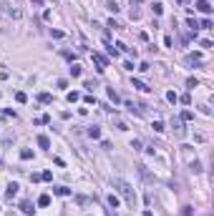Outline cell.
<instances>
[{"mask_svg":"<svg viewBox=\"0 0 214 216\" xmlns=\"http://www.w3.org/2000/svg\"><path fill=\"white\" fill-rule=\"evenodd\" d=\"M113 186L119 188V193H121L124 199H126V204H129V206H133V204H136V193H133V188H131V186H129L126 181L116 179V181H113Z\"/></svg>","mask_w":214,"mask_h":216,"instance_id":"obj_1","label":"cell"},{"mask_svg":"<svg viewBox=\"0 0 214 216\" xmlns=\"http://www.w3.org/2000/svg\"><path fill=\"white\" fill-rule=\"evenodd\" d=\"M0 8H3L10 18H20V10H18V8H13L10 3H5V0H0Z\"/></svg>","mask_w":214,"mask_h":216,"instance_id":"obj_2","label":"cell"},{"mask_svg":"<svg viewBox=\"0 0 214 216\" xmlns=\"http://www.w3.org/2000/svg\"><path fill=\"white\" fill-rule=\"evenodd\" d=\"M197 10L204 13V15H209V13H212V5L207 3V0H199V3H197Z\"/></svg>","mask_w":214,"mask_h":216,"instance_id":"obj_3","label":"cell"},{"mask_svg":"<svg viewBox=\"0 0 214 216\" xmlns=\"http://www.w3.org/2000/svg\"><path fill=\"white\" fill-rule=\"evenodd\" d=\"M38 146H41V148H50V138H48V136H38Z\"/></svg>","mask_w":214,"mask_h":216,"instance_id":"obj_4","label":"cell"},{"mask_svg":"<svg viewBox=\"0 0 214 216\" xmlns=\"http://www.w3.org/2000/svg\"><path fill=\"white\" fill-rule=\"evenodd\" d=\"M133 88H139V91H144V93H146V91H151L144 81H139V78H133Z\"/></svg>","mask_w":214,"mask_h":216,"instance_id":"obj_5","label":"cell"},{"mask_svg":"<svg viewBox=\"0 0 214 216\" xmlns=\"http://www.w3.org/2000/svg\"><path fill=\"white\" fill-rule=\"evenodd\" d=\"M53 193H55V196H68V193H71V188H66V186H55V188H53Z\"/></svg>","mask_w":214,"mask_h":216,"instance_id":"obj_6","label":"cell"},{"mask_svg":"<svg viewBox=\"0 0 214 216\" xmlns=\"http://www.w3.org/2000/svg\"><path fill=\"white\" fill-rule=\"evenodd\" d=\"M38 101H41V103H50L53 95H50V93H38Z\"/></svg>","mask_w":214,"mask_h":216,"instance_id":"obj_7","label":"cell"},{"mask_svg":"<svg viewBox=\"0 0 214 216\" xmlns=\"http://www.w3.org/2000/svg\"><path fill=\"white\" fill-rule=\"evenodd\" d=\"M108 206H111V209H119V196L111 193V196H108Z\"/></svg>","mask_w":214,"mask_h":216,"instance_id":"obj_8","label":"cell"},{"mask_svg":"<svg viewBox=\"0 0 214 216\" xmlns=\"http://www.w3.org/2000/svg\"><path fill=\"white\" fill-rule=\"evenodd\" d=\"M88 136H91V138H101V128H88Z\"/></svg>","mask_w":214,"mask_h":216,"instance_id":"obj_9","label":"cell"},{"mask_svg":"<svg viewBox=\"0 0 214 216\" xmlns=\"http://www.w3.org/2000/svg\"><path fill=\"white\" fill-rule=\"evenodd\" d=\"M48 204H50V196H48V193H43L41 199H38V206H48Z\"/></svg>","mask_w":214,"mask_h":216,"instance_id":"obj_10","label":"cell"},{"mask_svg":"<svg viewBox=\"0 0 214 216\" xmlns=\"http://www.w3.org/2000/svg\"><path fill=\"white\" fill-rule=\"evenodd\" d=\"M71 75H73V78H78V75H81V66H78V63H73V66H71Z\"/></svg>","mask_w":214,"mask_h":216,"instance_id":"obj_11","label":"cell"},{"mask_svg":"<svg viewBox=\"0 0 214 216\" xmlns=\"http://www.w3.org/2000/svg\"><path fill=\"white\" fill-rule=\"evenodd\" d=\"M20 159H23V161L33 159V151H30V148H23V151H20Z\"/></svg>","mask_w":214,"mask_h":216,"instance_id":"obj_12","label":"cell"},{"mask_svg":"<svg viewBox=\"0 0 214 216\" xmlns=\"http://www.w3.org/2000/svg\"><path fill=\"white\" fill-rule=\"evenodd\" d=\"M15 101H18V103H25V101H28V95H25L23 91H18V93H15Z\"/></svg>","mask_w":214,"mask_h":216,"instance_id":"obj_13","label":"cell"},{"mask_svg":"<svg viewBox=\"0 0 214 216\" xmlns=\"http://www.w3.org/2000/svg\"><path fill=\"white\" fill-rule=\"evenodd\" d=\"M15 193H18V184H10V186H8V199H13Z\"/></svg>","mask_w":214,"mask_h":216,"instance_id":"obj_14","label":"cell"},{"mask_svg":"<svg viewBox=\"0 0 214 216\" xmlns=\"http://www.w3.org/2000/svg\"><path fill=\"white\" fill-rule=\"evenodd\" d=\"M166 101H169V103H177V101H179V95L174 93V91H169V93H166Z\"/></svg>","mask_w":214,"mask_h":216,"instance_id":"obj_15","label":"cell"},{"mask_svg":"<svg viewBox=\"0 0 214 216\" xmlns=\"http://www.w3.org/2000/svg\"><path fill=\"white\" fill-rule=\"evenodd\" d=\"M20 209H23V214H33V206H30V201H23V204H20Z\"/></svg>","mask_w":214,"mask_h":216,"instance_id":"obj_16","label":"cell"},{"mask_svg":"<svg viewBox=\"0 0 214 216\" xmlns=\"http://www.w3.org/2000/svg\"><path fill=\"white\" fill-rule=\"evenodd\" d=\"M181 121H194V113H191V111H184V113H181Z\"/></svg>","mask_w":214,"mask_h":216,"instance_id":"obj_17","label":"cell"},{"mask_svg":"<svg viewBox=\"0 0 214 216\" xmlns=\"http://www.w3.org/2000/svg\"><path fill=\"white\" fill-rule=\"evenodd\" d=\"M151 128L156 131V133H161V131H164V123H161V121H154V126H151Z\"/></svg>","mask_w":214,"mask_h":216,"instance_id":"obj_18","label":"cell"},{"mask_svg":"<svg viewBox=\"0 0 214 216\" xmlns=\"http://www.w3.org/2000/svg\"><path fill=\"white\" fill-rule=\"evenodd\" d=\"M186 86H189V88H197L199 81H197V78H186Z\"/></svg>","mask_w":214,"mask_h":216,"instance_id":"obj_19","label":"cell"},{"mask_svg":"<svg viewBox=\"0 0 214 216\" xmlns=\"http://www.w3.org/2000/svg\"><path fill=\"white\" fill-rule=\"evenodd\" d=\"M78 98H81V95L76 93V91H73V93H68V103H76V101H78Z\"/></svg>","mask_w":214,"mask_h":216,"instance_id":"obj_20","label":"cell"},{"mask_svg":"<svg viewBox=\"0 0 214 216\" xmlns=\"http://www.w3.org/2000/svg\"><path fill=\"white\" fill-rule=\"evenodd\" d=\"M199 45H202V48H212V40H209V38H202Z\"/></svg>","mask_w":214,"mask_h":216,"instance_id":"obj_21","label":"cell"},{"mask_svg":"<svg viewBox=\"0 0 214 216\" xmlns=\"http://www.w3.org/2000/svg\"><path fill=\"white\" fill-rule=\"evenodd\" d=\"M186 25H189L191 30H197V28H199V23H197V20H194V18H189V23H186Z\"/></svg>","mask_w":214,"mask_h":216,"instance_id":"obj_22","label":"cell"},{"mask_svg":"<svg viewBox=\"0 0 214 216\" xmlns=\"http://www.w3.org/2000/svg\"><path fill=\"white\" fill-rule=\"evenodd\" d=\"M179 101H181V103H184V106H189V103H191V95H189V93H186V95H181V98H179Z\"/></svg>","mask_w":214,"mask_h":216,"instance_id":"obj_23","label":"cell"},{"mask_svg":"<svg viewBox=\"0 0 214 216\" xmlns=\"http://www.w3.org/2000/svg\"><path fill=\"white\" fill-rule=\"evenodd\" d=\"M41 179H43V181H50V179H53V173H50V171H43V173H41Z\"/></svg>","mask_w":214,"mask_h":216,"instance_id":"obj_24","label":"cell"},{"mask_svg":"<svg viewBox=\"0 0 214 216\" xmlns=\"http://www.w3.org/2000/svg\"><path fill=\"white\" fill-rule=\"evenodd\" d=\"M154 13L161 15V13H164V5H161V3H156V5H154Z\"/></svg>","mask_w":214,"mask_h":216,"instance_id":"obj_25","label":"cell"},{"mask_svg":"<svg viewBox=\"0 0 214 216\" xmlns=\"http://www.w3.org/2000/svg\"><path fill=\"white\" fill-rule=\"evenodd\" d=\"M108 98H111V101H119V95H116V91H113V88H108Z\"/></svg>","mask_w":214,"mask_h":216,"instance_id":"obj_26","label":"cell"},{"mask_svg":"<svg viewBox=\"0 0 214 216\" xmlns=\"http://www.w3.org/2000/svg\"><path fill=\"white\" fill-rule=\"evenodd\" d=\"M191 168H194V173H199V171H202V163H199V161H194V163H191Z\"/></svg>","mask_w":214,"mask_h":216,"instance_id":"obj_27","label":"cell"},{"mask_svg":"<svg viewBox=\"0 0 214 216\" xmlns=\"http://www.w3.org/2000/svg\"><path fill=\"white\" fill-rule=\"evenodd\" d=\"M108 10H111V13H119L121 8H119V5H116V3H108Z\"/></svg>","mask_w":214,"mask_h":216,"instance_id":"obj_28","label":"cell"},{"mask_svg":"<svg viewBox=\"0 0 214 216\" xmlns=\"http://www.w3.org/2000/svg\"><path fill=\"white\" fill-rule=\"evenodd\" d=\"M202 28H207V30L212 28V20H209V18H204V20H202Z\"/></svg>","mask_w":214,"mask_h":216,"instance_id":"obj_29","label":"cell"},{"mask_svg":"<svg viewBox=\"0 0 214 216\" xmlns=\"http://www.w3.org/2000/svg\"><path fill=\"white\" fill-rule=\"evenodd\" d=\"M177 3H181V5H186V3H189V0H177Z\"/></svg>","mask_w":214,"mask_h":216,"instance_id":"obj_30","label":"cell"},{"mask_svg":"<svg viewBox=\"0 0 214 216\" xmlns=\"http://www.w3.org/2000/svg\"><path fill=\"white\" fill-rule=\"evenodd\" d=\"M33 3H41V0H33Z\"/></svg>","mask_w":214,"mask_h":216,"instance_id":"obj_31","label":"cell"}]
</instances>
